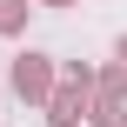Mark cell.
<instances>
[{
	"mask_svg": "<svg viewBox=\"0 0 127 127\" xmlns=\"http://www.w3.org/2000/svg\"><path fill=\"white\" fill-rule=\"evenodd\" d=\"M0 27H20V0H0Z\"/></svg>",
	"mask_w": 127,
	"mask_h": 127,
	"instance_id": "obj_1",
	"label": "cell"
},
{
	"mask_svg": "<svg viewBox=\"0 0 127 127\" xmlns=\"http://www.w3.org/2000/svg\"><path fill=\"white\" fill-rule=\"evenodd\" d=\"M121 60H127V47H121Z\"/></svg>",
	"mask_w": 127,
	"mask_h": 127,
	"instance_id": "obj_2",
	"label": "cell"
}]
</instances>
